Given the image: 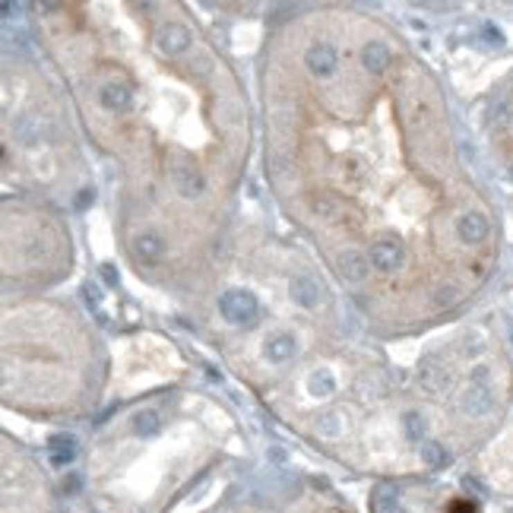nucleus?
<instances>
[{
  "label": "nucleus",
  "mask_w": 513,
  "mask_h": 513,
  "mask_svg": "<svg viewBox=\"0 0 513 513\" xmlns=\"http://www.w3.org/2000/svg\"><path fill=\"white\" fill-rule=\"evenodd\" d=\"M219 311L228 323L235 327H253L257 323V314H260V305H257V298L251 295L247 289H231L219 298Z\"/></svg>",
  "instance_id": "1"
},
{
  "label": "nucleus",
  "mask_w": 513,
  "mask_h": 513,
  "mask_svg": "<svg viewBox=\"0 0 513 513\" xmlns=\"http://www.w3.org/2000/svg\"><path fill=\"white\" fill-rule=\"evenodd\" d=\"M171 181H174V190H178L184 200H197V197L206 194V178H203V171L187 156H178V162L171 165Z\"/></svg>",
  "instance_id": "2"
},
{
  "label": "nucleus",
  "mask_w": 513,
  "mask_h": 513,
  "mask_svg": "<svg viewBox=\"0 0 513 513\" xmlns=\"http://www.w3.org/2000/svg\"><path fill=\"white\" fill-rule=\"evenodd\" d=\"M305 67L311 70L314 76L327 80V76H333L336 67H339V54H336V48L330 45V42H314L305 54Z\"/></svg>",
  "instance_id": "3"
},
{
  "label": "nucleus",
  "mask_w": 513,
  "mask_h": 513,
  "mask_svg": "<svg viewBox=\"0 0 513 513\" xmlns=\"http://www.w3.org/2000/svg\"><path fill=\"white\" fill-rule=\"evenodd\" d=\"M494 409V396H491V390L485 387V384H469L466 390H462V396H460V412L462 415H469V418H482V415H488V412Z\"/></svg>",
  "instance_id": "4"
},
{
  "label": "nucleus",
  "mask_w": 513,
  "mask_h": 513,
  "mask_svg": "<svg viewBox=\"0 0 513 513\" xmlns=\"http://www.w3.org/2000/svg\"><path fill=\"white\" fill-rule=\"evenodd\" d=\"M418 380H422V387L428 390V393H434V396L447 393V390L453 387V374L447 371V368L440 365L438 358H422V368H418Z\"/></svg>",
  "instance_id": "5"
},
{
  "label": "nucleus",
  "mask_w": 513,
  "mask_h": 513,
  "mask_svg": "<svg viewBox=\"0 0 513 513\" xmlns=\"http://www.w3.org/2000/svg\"><path fill=\"white\" fill-rule=\"evenodd\" d=\"M336 269L345 282H365L368 279V269H371V257H365L361 251L349 247V251H342L336 257Z\"/></svg>",
  "instance_id": "6"
},
{
  "label": "nucleus",
  "mask_w": 513,
  "mask_h": 513,
  "mask_svg": "<svg viewBox=\"0 0 513 513\" xmlns=\"http://www.w3.org/2000/svg\"><path fill=\"white\" fill-rule=\"evenodd\" d=\"M156 42H159V51L168 54V57H174V54H184L187 48H190V42H194V38H190V29H187V26L168 23V26H162V29H159Z\"/></svg>",
  "instance_id": "7"
},
{
  "label": "nucleus",
  "mask_w": 513,
  "mask_h": 513,
  "mask_svg": "<svg viewBox=\"0 0 513 513\" xmlns=\"http://www.w3.org/2000/svg\"><path fill=\"white\" fill-rule=\"evenodd\" d=\"M289 295H291V301L295 305H301V307H317L320 301H323V285L314 279V276H295L289 282Z\"/></svg>",
  "instance_id": "8"
},
{
  "label": "nucleus",
  "mask_w": 513,
  "mask_h": 513,
  "mask_svg": "<svg viewBox=\"0 0 513 513\" xmlns=\"http://www.w3.org/2000/svg\"><path fill=\"white\" fill-rule=\"evenodd\" d=\"M295 352H298V339L291 333H276L263 342V358L273 361V365H285V361H291Z\"/></svg>",
  "instance_id": "9"
},
{
  "label": "nucleus",
  "mask_w": 513,
  "mask_h": 513,
  "mask_svg": "<svg viewBox=\"0 0 513 513\" xmlns=\"http://www.w3.org/2000/svg\"><path fill=\"white\" fill-rule=\"evenodd\" d=\"M48 134H51V127H48L45 118H38V114H23V118L16 120V140L23 143V146H38Z\"/></svg>",
  "instance_id": "10"
},
{
  "label": "nucleus",
  "mask_w": 513,
  "mask_h": 513,
  "mask_svg": "<svg viewBox=\"0 0 513 513\" xmlns=\"http://www.w3.org/2000/svg\"><path fill=\"white\" fill-rule=\"evenodd\" d=\"M402 263V244L396 241H377L371 247V267L380 269V273H393Z\"/></svg>",
  "instance_id": "11"
},
{
  "label": "nucleus",
  "mask_w": 513,
  "mask_h": 513,
  "mask_svg": "<svg viewBox=\"0 0 513 513\" xmlns=\"http://www.w3.org/2000/svg\"><path fill=\"white\" fill-rule=\"evenodd\" d=\"M456 231H460V238L466 241V244H482L491 231L488 216H482V213H466V216L456 222Z\"/></svg>",
  "instance_id": "12"
},
{
  "label": "nucleus",
  "mask_w": 513,
  "mask_h": 513,
  "mask_svg": "<svg viewBox=\"0 0 513 513\" xmlns=\"http://www.w3.org/2000/svg\"><path fill=\"white\" fill-rule=\"evenodd\" d=\"M98 102L108 108V111H127L130 108V89L124 82H108L102 92H98Z\"/></svg>",
  "instance_id": "13"
},
{
  "label": "nucleus",
  "mask_w": 513,
  "mask_h": 513,
  "mask_svg": "<svg viewBox=\"0 0 513 513\" xmlns=\"http://www.w3.org/2000/svg\"><path fill=\"white\" fill-rule=\"evenodd\" d=\"M48 450H51L54 466H67L76 456V438L73 434H54V438L48 440Z\"/></svg>",
  "instance_id": "14"
},
{
  "label": "nucleus",
  "mask_w": 513,
  "mask_h": 513,
  "mask_svg": "<svg viewBox=\"0 0 513 513\" xmlns=\"http://www.w3.org/2000/svg\"><path fill=\"white\" fill-rule=\"evenodd\" d=\"M361 67L371 70V73H380V70L390 67V51L384 42H368L365 48H361Z\"/></svg>",
  "instance_id": "15"
},
{
  "label": "nucleus",
  "mask_w": 513,
  "mask_h": 513,
  "mask_svg": "<svg viewBox=\"0 0 513 513\" xmlns=\"http://www.w3.org/2000/svg\"><path fill=\"white\" fill-rule=\"evenodd\" d=\"M307 393H311L314 399H327V396H333L336 393L333 371H327V368H317V371L307 377Z\"/></svg>",
  "instance_id": "16"
},
{
  "label": "nucleus",
  "mask_w": 513,
  "mask_h": 513,
  "mask_svg": "<svg viewBox=\"0 0 513 513\" xmlns=\"http://www.w3.org/2000/svg\"><path fill=\"white\" fill-rule=\"evenodd\" d=\"M314 431H317L323 440H336V438H342V415H339L336 409L320 412L317 422H314Z\"/></svg>",
  "instance_id": "17"
},
{
  "label": "nucleus",
  "mask_w": 513,
  "mask_h": 513,
  "mask_svg": "<svg viewBox=\"0 0 513 513\" xmlns=\"http://www.w3.org/2000/svg\"><path fill=\"white\" fill-rule=\"evenodd\" d=\"M418 456H422V462L428 469H444L447 462H450V450H447L440 440H428V444L418 447Z\"/></svg>",
  "instance_id": "18"
},
{
  "label": "nucleus",
  "mask_w": 513,
  "mask_h": 513,
  "mask_svg": "<svg viewBox=\"0 0 513 513\" xmlns=\"http://www.w3.org/2000/svg\"><path fill=\"white\" fill-rule=\"evenodd\" d=\"M402 431H406V438L412 440V444H428V422H424L422 412H406L402 415Z\"/></svg>",
  "instance_id": "19"
},
{
  "label": "nucleus",
  "mask_w": 513,
  "mask_h": 513,
  "mask_svg": "<svg viewBox=\"0 0 513 513\" xmlns=\"http://www.w3.org/2000/svg\"><path fill=\"white\" fill-rule=\"evenodd\" d=\"M134 247H136V257H143V260H159V257L165 253V241L159 238V235H152V231H146V235H136Z\"/></svg>",
  "instance_id": "20"
},
{
  "label": "nucleus",
  "mask_w": 513,
  "mask_h": 513,
  "mask_svg": "<svg viewBox=\"0 0 513 513\" xmlns=\"http://www.w3.org/2000/svg\"><path fill=\"white\" fill-rule=\"evenodd\" d=\"M162 428V422H159V412L152 409H143L134 415V434L136 438H152V434Z\"/></svg>",
  "instance_id": "21"
},
{
  "label": "nucleus",
  "mask_w": 513,
  "mask_h": 513,
  "mask_svg": "<svg viewBox=\"0 0 513 513\" xmlns=\"http://www.w3.org/2000/svg\"><path fill=\"white\" fill-rule=\"evenodd\" d=\"M311 209L317 213L320 219H336V216H339V203H336L330 194H317V197H311Z\"/></svg>",
  "instance_id": "22"
},
{
  "label": "nucleus",
  "mask_w": 513,
  "mask_h": 513,
  "mask_svg": "<svg viewBox=\"0 0 513 513\" xmlns=\"http://www.w3.org/2000/svg\"><path fill=\"white\" fill-rule=\"evenodd\" d=\"M456 301H460V289L456 285H440L438 291H434V307H453Z\"/></svg>",
  "instance_id": "23"
},
{
  "label": "nucleus",
  "mask_w": 513,
  "mask_h": 513,
  "mask_svg": "<svg viewBox=\"0 0 513 513\" xmlns=\"http://www.w3.org/2000/svg\"><path fill=\"white\" fill-rule=\"evenodd\" d=\"M82 291H86V305H89V307H98V301H102V298H98V289H96V285H86Z\"/></svg>",
  "instance_id": "24"
},
{
  "label": "nucleus",
  "mask_w": 513,
  "mask_h": 513,
  "mask_svg": "<svg viewBox=\"0 0 513 513\" xmlns=\"http://www.w3.org/2000/svg\"><path fill=\"white\" fill-rule=\"evenodd\" d=\"M485 35H488L491 42H494V45H501V42H504V35H501V32L494 29V26H485Z\"/></svg>",
  "instance_id": "25"
},
{
  "label": "nucleus",
  "mask_w": 513,
  "mask_h": 513,
  "mask_svg": "<svg viewBox=\"0 0 513 513\" xmlns=\"http://www.w3.org/2000/svg\"><path fill=\"white\" fill-rule=\"evenodd\" d=\"M197 73H200V76L209 73V60L206 57H197Z\"/></svg>",
  "instance_id": "26"
},
{
  "label": "nucleus",
  "mask_w": 513,
  "mask_h": 513,
  "mask_svg": "<svg viewBox=\"0 0 513 513\" xmlns=\"http://www.w3.org/2000/svg\"><path fill=\"white\" fill-rule=\"evenodd\" d=\"M89 200H92V190H82V194H80V200H76V206H89Z\"/></svg>",
  "instance_id": "27"
},
{
  "label": "nucleus",
  "mask_w": 513,
  "mask_h": 513,
  "mask_svg": "<svg viewBox=\"0 0 513 513\" xmlns=\"http://www.w3.org/2000/svg\"><path fill=\"white\" fill-rule=\"evenodd\" d=\"M102 276H105V279H108L111 285L118 282V276H114V269H111V267H102Z\"/></svg>",
  "instance_id": "28"
},
{
  "label": "nucleus",
  "mask_w": 513,
  "mask_h": 513,
  "mask_svg": "<svg viewBox=\"0 0 513 513\" xmlns=\"http://www.w3.org/2000/svg\"><path fill=\"white\" fill-rule=\"evenodd\" d=\"M396 513H402V510H396Z\"/></svg>",
  "instance_id": "29"
},
{
  "label": "nucleus",
  "mask_w": 513,
  "mask_h": 513,
  "mask_svg": "<svg viewBox=\"0 0 513 513\" xmlns=\"http://www.w3.org/2000/svg\"><path fill=\"white\" fill-rule=\"evenodd\" d=\"M510 174H513V171H510Z\"/></svg>",
  "instance_id": "30"
}]
</instances>
